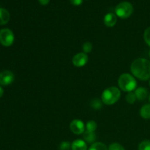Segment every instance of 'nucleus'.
Segmentation results:
<instances>
[{
    "instance_id": "ddd939ff",
    "label": "nucleus",
    "mask_w": 150,
    "mask_h": 150,
    "mask_svg": "<svg viewBox=\"0 0 150 150\" xmlns=\"http://www.w3.org/2000/svg\"><path fill=\"white\" fill-rule=\"evenodd\" d=\"M140 115L142 118L146 120L150 119V104H146L141 108Z\"/></svg>"
},
{
    "instance_id": "f8f14e48",
    "label": "nucleus",
    "mask_w": 150,
    "mask_h": 150,
    "mask_svg": "<svg viewBox=\"0 0 150 150\" xmlns=\"http://www.w3.org/2000/svg\"><path fill=\"white\" fill-rule=\"evenodd\" d=\"M135 94H136V98H137L138 100L143 101L147 98L148 91L144 87H139L135 91Z\"/></svg>"
},
{
    "instance_id": "c85d7f7f",
    "label": "nucleus",
    "mask_w": 150,
    "mask_h": 150,
    "mask_svg": "<svg viewBox=\"0 0 150 150\" xmlns=\"http://www.w3.org/2000/svg\"><path fill=\"white\" fill-rule=\"evenodd\" d=\"M149 86H150V80H149Z\"/></svg>"
},
{
    "instance_id": "1a4fd4ad",
    "label": "nucleus",
    "mask_w": 150,
    "mask_h": 150,
    "mask_svg": "<svg viewBox=\"0 0 150 150\" xmlns=\"http://www.w3.org/2000/svg\"><path fill=\"white\" fill-rule=\"evenodd\" d=\"M104 24L108 27H112L115 26L117 22V17L115 14L112 13H107L103 19Z\"/></svg>"
},
{
    "instance_id": "f03ea898",
    "label": "nucleus",
    "mask_w": 150,
    "mask_h": 150,
    "mask_svg": "<svg viewBox=\"0 0 150 150\" xmlns=\"http://www.w3.org/2000/svg\"><path fill=\"white\" fill-rule=\"evenodd\" d=\"M121 97V92L116 86H110L103 92L101 100L105 105H111L117 103Z\"/></svg>"
},
{
    "instance_id": "20e7f679",
    "label": "nucleus",
    "mask_w": 150,
    "mask_h": 150,
    "mask_svg": "<svg viewBox=\"0 0 150 150\" xmlns=\"http://www.w3.org/2000/svg\"><path fill=\"white\" fill-rule=\"evenodd\" d=\"M115 13L117 16L120 17V18H127L133 14V7L130 2L122 1L117 5L115 8Z\"/></svg>"
},
{
    "instance_id": "9b49d317",
    "label": "nucleus",
    "mask_w": 150,
    "mask_h": 150,
    "mask_svg": "<svg viewBox=\"0 0 150 150\" xmlns=\"http://www.w3.org/2000/svg\"><path fill=\"white\" fill-rule=\"evenodd\" d=\"M10 15L8 10L0 7V25H5L9 22Z\"/></svg>"
},
{
    "instance_id": "2eb2a0df",
    "label": "nucleus",
    "mask_w": 150,
    "mask_h": 150,
    "mask_svg": "<svg viewBox=\"0 0 150 150\" xmlns=\"http://www.w3.org/2000/svg\"><path fill=\"white\" fill-rule=\"evenodd\" d=\"M97 127H98V125H97L96 122L93 121V120H90V121L87 122L86 126H85L86 131L89 132H95L96 130Z\"/></svg>"
},
{
    "instance_id": "0eeeda50",
    "label": "nucleus",
    "mask_w": 150,
    "mask_h": 150,
    "mask_svg": "<svg viewBox=\"0 0 150 150\" xmlns=\"http://www.w3.org/2000/svg\"><path fill=\"white\" fill-rule=\"evenodd\" d=\"M70 129L75 134H83L85 131V125L81 120H74L70 122Z\"/></svg>"
},
{
    "instance_id": "cd10ccee",
    "label": "nucleus",
    "mask_w": 150,
    "mask_h": 150,
    "mask_svg": "<svg viewBox=\"0 0 150 150\" xmlns=\"http://www.w3.org/2000/svg\"><path fill=\"white\" fill-rule=\"evenodd\" d=\"M149 102H150V95H149Z\"/></svg>"
},
{
    "instance_id": "dca6fc26",
    "label": "nucleus",
    "mask_w": 150,
    "mask_h": 150,
    "mask_svg": "<svg viewBox=\"0 0 150 150\" xmlns=\"http://www.w3.org/2000/svg\"><path fill=\"white\" fill-rule=\"evenodd\" d=\"M88 150H108V149L102 142H96L94 143Z\"/></svg>"
},
{
    "instance_id": "6ab92c4d",
    "label": "nucleus",
    "mask_w": 150,
    "mask_h": 150,
    "mask_svg": "<svg viewBox=\"0 0 150 150\" xmlns=\"http://www.w3.org/2000/svg\"><path fill=\"white\" fill-rule=\"evenodd\" d=\"M91 105H92V108H94L95 109H100V108L102 107V102H101L100 100H98V98H95L91 103Z\"/></svg>"
},
{
    "instance_id": "a878e982",
    "label": "nucleus",
    "mask_w": 150,
    "mask_h": 150,
    "mask_svg": "<svg viewBox=\"0 0 150 150\" xmlns=\"http://www.w3.org/2000/svg\"><path fill=\"white\" fill-rule=\"evenodd\" d=\"M3 95H4V89H3V88L0 85V98H1L3 96Z\"/></svg>"
},
{
    "instance_id": "393cba45",
    "label": "nucleus",
    "mask_w": 150,
    "mask_h": 150,
    "mask_svg": "<svg viewBox=\"0 0 150 150\" xmlns=\"http://www.w3.org/2000/svg\"><path fill=\"white\" fill-rule=\"evenodd\" d=\"M39 3L42 5H47L50 2V0H38Z\"/></svg>"
},
{
    "instance_id": "412c9836",
    "label": "nucleus",
    "mask_w": 150,
    "mask_h": 150,
    "mask_svg": "<svg viewBox=\"0 0 150 150\" xmlns=\"http://www.w3.org/2000/svg\"><path fill=\"white\" fill-rule=\"evenodd\" d=\"M144 39L145 42L150 46V26L148 27L144 33Z\"/></svg>"
},
{
    "instance_id": "f3484780",
    "label": "nucleus",
    "mask_w": 150,
    "mask_h": 150,
    "mask_svg": "<svg viewBox=\"0 0 150 150\" xmlns=\"http://www.w3.org/2000/svg\"><path fill=\"white\" fill-rule=\"evenodd\" d=\"M125 99H126V101H127V103H128L129 104H133L136 101L137 98H136L135 92H127V94L126 95Z\"/></svg>"
},
{
    "instance_id": "7ed1b4c3",
    "label": "nucleus",
    "mask_w": 150,
    "mask_h": 150,
    "mask_svg": "<svg viewBox=\"0 0 150 150\" xmlns=\"http://www.w3.org/2000/svg\"><path fill=\"white\" fill-rule=\"evenodd\" d=\"M118 84L122 91L130 92L136 89L137 82L132 75L129 73H123L119 78Z\"/></svg>"
},
{
    "instance_id": "4468645a",
    "label": "nucleus",
    "mask_w": 150,
    "mask_h": 150,
    "mask_svg": "<svg viewBox=\"0 0 150 150\" xmlns=\"http://www.w3.org/2000/svg\"><path fill=\"white\" fill-rule=\"evenodd\" d=\"M83 137L85 142L87 143H93L96 140V135L95 132H89L85 130L84 133H83Z\"/></svg>"
},
{
    "instance_id": "4be33fe9",
    "label": "nucleus",
    "mask_w": 150,
    "mask_h": 150,
    "mask_svg": "<svg viewBox=\"0 0 150 150\" xmlns=\"http://www.w3.org/2000/svg\"><path fill=\"white\" fill-rule=\"evenodd\" d=\"M108 150H125V148L119 143H113L108 147Z\"/></svg>"
},
{
    "instance_id": "5701e85b",
    "label": "nucleus",
    "mask_w": 150,
    "mask_h": 150,
    "mask_svg": "<svg viewBox=\"0 0 150 150\" xmlns=\"http://www.w3.org/2000/svg\"><path fill=\"white\" fill-rule=\"evenodd\" d=\"M70 148L71 144L68 142H63L59 145V150H70Z\"/></svg>"
},
{
    "instance_id": "9d476101",
    "label": "nucleus",
    "mask_w": 150,
    "mask_h": 150,
    "mask_svg": "<svg viewBox=\"0 0 150 150\" xmlns=\"http://www.w3.org/2000/svg\"><path fill=\"white\" fill-rule=\"evenodd\" d=\"M72 150H87L86 142L81 139H76L71 144Z\"/></svg>"
},
{
    "instance_id": "f257e3e1",
    "label": "nucleus",
    "mask_w": 150,
    "mask_h": 150,
    "mask_svg": "<svg viewBox=\"0 0 150 150\" xmlns=\"http://www.w3.org/2000/svg\"><path fill=\"white\" fill-rule=\"evenodd\" d=\"M130 70L133 76L142 81L150 79V61L146 59L139 58L132 62Z\"/></svg>"
},
{
    "instance_id": "6e6552de",
    "label": "nucleus",
    "mask_w": 150,
    "mask_h": 150,
    "mask_svg": "<svg viewBox=\"0 0 150 150\" xmlns=\"http://www.w3.org/2000/svg\"><path fill=\"white\" fill-rule=\"evenodd\" d=\"M72 62H73V65L76 67H83L84 65H86L88 62L87 54L85 53H79L73 57Z\"/></svg>"
},
{
    "instance_id": "423d86ee",
    "label": "nucleus",
    "mask_w": 150,
    "mask_h": 150,
    "mask_svg": "<svg viewBox=\"0 0 150 150\" xmlns=\"http://www.w3.org/2000/svg\"><path fill=\"white\" fill-rule=\"evenodd\" d=\"M14 74L10 70H4L0 73V85L7 86L14 81Z\"/></svg>"
},
{
    "instance_id": "bb28decb",
    "label": "nucleus",
    "mask_w": 150,
    "mask_h": 150,
    "mask_svg": "<svg viewBox=\"0 0 150 150\" xmlns=\"http://www.w3.org/2000/svg\"><path fill=\"white\" fill-rule=\"evenodd\" d=\"M149 57H150V51H149Z\"/></svg>"
},
{
    "instance_id": "a211bd4d",
    "label": "nucleus",
    "mask_w": 150,
    "mask_h": 150,
    "mask_svg": "<svg viewBox=\"0 0 150 150\" xmlns=\"http://www.w3.org/2000/svg\"><path fill=\"white\" fill-rule=\"evenodd\" d=\"M139 150H150V141L144 140L139 145Z\"/></svg>"
},
{
    "instance_id": "b1692460",
    "label": "nucleus",
    "mask_w": 150,
    "mask_h": 150,
    "mask_svg": "<svg viewBox=\"0 0 150 150\" xmlns=\"http://www.w3.org/2000/svg\"><path fill=\"white\" fill-rule=\"evenodd\" d=\"M72 4L75 6H79L83 3V0H70Z\"/></svg>"
},
{
    "instance_id": "39448f33",
    "label": "nucleus",
    "mask_w": 150,
    "mask_h": 150,
    "mask_svg": "<svg viewBox=\"0 0 150 150\" xmlns=\"http://www.w3.org/2000/svg\"><path fill=\"white\" fill-rule=\"evenodd\" d=\"M15 37L10 29H2L0 30V43L5 47L11 46L14 42Z\"/></svg>"
},
{
    "instance_id": "aec40b11",
    "label": "nucleus",
    "mask_w": 150,
    "mask_h": 150,
    "mask_svg": "<svg viewBox=\"0 0 150 150\" xmlns=\"http://www.w3.org/2000/svg\"><path fill=\"white\" fill-rule=\"evenodd\" d=\"M92 50V44L90 42H86L83 45V51L85 54H89Z\"/></svg>"
}]
</instances>
